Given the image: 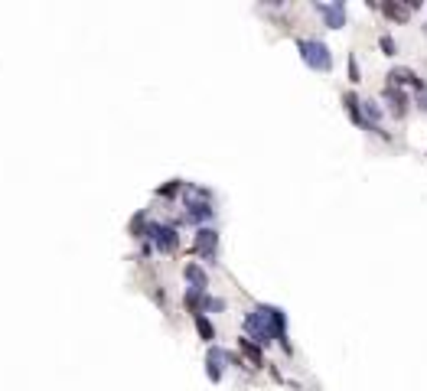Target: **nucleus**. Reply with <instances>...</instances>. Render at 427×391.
I'll return each instance as SVG.
<instances>
[{
	"label": "nucleus",
	"mask_w": 427,
	"mask_h": 391,
	"mask_svg": "<svg viewBox=\"0 0 427 391\" xmlns=\"http://www.w3.org/2000/svg\"><path fill=\"white\" fill-rule=\"evenodd\" d=\"M297 49H300V59L314 72H330L332 69V52L323 39H314V36H300L297 39Z\"/></svg>",
	"instance_id": "f257e3e1"
},
{
	"label": "nucleus",
	"mask_w": 427,
	"mask_h": 391,
	"mask_svg": "<svg viewBox=\"0 0 427 391\" xmlns=\"http://www.w3.org/2000/svg\"><path fill=\"white\" fill-rule=\"evenodd\" d=\"M241 329H245L248 339H251V343H258V346L274 343V333H271V323H267L265 306H255L251 313H245V320H241Z\"/></svg>",
	"instance_id": "f03ea898"
},
{
	"label": "nucleus",
	"mask_w": 427,
	"mask_h": 391,
	"mask_svg": "<svg viewBox=\"0 0 427 391\" xmlns=\"http://www.w3.org/2000/svg\"><path fill=\"white\" fill-rule=\"evenodd\" d=\"M144 239H150V245L157 251H163V255H173V251L180 248V235H176V229H173V225H163V222H150Z\"/></svg>",
	"instance_id": "7ed1b4c3"
},
{
	"label": "nucleus",
	"mask_w": 427,
	"mask_h": 391,
	"mask_svg": "<svg viewBox=\"0 0 427 391\" xmlns=\"http://www.w3.org/2000/svg\"><path fill=\"white\" fill-rule=\"evenodd\" d=\"M183 304H186V310H190L192 316L206 313V310H225V300H216V297L200 294V290H186V297H183Z\"/></svg>",
	"instance_id": "20e7f679"
},
{
	"label": "nucleus",
	"mask_w": 427,
	"mask_h": 391,
	"mask_svg": "<svg viewBox=\"0 0 427 391\" xmlns=\"http://www.w3.org/2000/svg\"><path fill=\"white\" fill-rule=\"evenodd\" d=\"M192 255H202V258H216L218 255V232L216 229H206L202 225L192 239Z\"/></svg>",
	"instance_id": "39448f33"
},
{
	"label": "nucleus",
	"mask_w": 427,
	"mask_h": 391,
	"mask_svg": "<svg viewBox=\"0 0 427 391\" xmlns=\"http://www.w3.org/2000/svg\"><path fill=\"white\" fill-rule=\"evenodd\" d=\"M216 219V206L212 199H186V222L192 225H206Z\"/></svg>",
	"instance_id": "423d86ee"
},
{
	"label": "nucleus",
	"mask_w": 427,
	"mask_h": 391,
	"mask_svg": "<svg viewBox=\"0 0 427 391\" xmlns=\"http://www.w3.org/2000/svg\"><path fill=\"white\" fill-rule=\"evenodd\" d=\"M232 355L225 349H218V346H209V353H206V375H209V382H222V372H225V362Z\"/></svg>",
	"instance_id": "0eeeda50"
},
{
	"label": "nucleus",
	"mask_w": 427,
	"mask_h": 391,
	"mask_svg": "<svg viewBox=\"0 0 427 391\" xmlns=\"http://www.w3.org/2000/svg\"><path fill=\"white\" fill-rule=\"evenodd\" d=\"M382 98L388 101V111L395 118H405L408 115V95L401 92V88H395V85H385V92H382Z\"/></svg>",
	"instance_id": "6e6552de"
},
{
	"label": "nucleus",
	"mask_w": 427,
	"mask_h": 391,
	"mask_svg": "<svg viewBox=\"0 0 427 391\" xmlns=\"http://www.w3.org/2000/svg\"><path fill=\"white\" fill-rule=\"evenodd\" d=\"M342 108H346V115L352 118V125H359V127H365V131H372V125L365 121V111H362V101L352 92H346L342 95Z\"/></svg>",
	"instance_id": "1a4fd4ad"
},
{
	"label": "nucleus",
	"mask_w": 427,
	"mask_h": 391,
	"mask_svg": "<svg viewBox=\"0 0 427 391\" xmlns=\"http://www.w3.org/2000/svg\"><path fill=\"white\" fill-rule=\"evenodd\" d=\"M183 274H186V280H190V290H200V294L209 290V274H206L196 261H190V264L183 267Z\"/></svg>",
	"instance_id": "9d476101"
},
{
	"label": "nucleus",
	"mask_w": 427,
	"mask_h": 391,
	"mask_svg": "<svg viewBox=\"0 0 427 391\" xmlns=\"http://www.w3.org/2000/svg\"><path fill=\"white\" fill-rule=\"evenodd\" d=\"M316 13L326 17V23H330L332 29H340L342 23H346V3H316Z\"/></svg>",
	"instance_id": "9b49d317"
},
{
	"label": "nucleus",
	"mask_w": 427,
	"mask_h": 391,
	"mask_svg": "<svg viewBox=\"0 0 427 391\" xmlns=\"http://www.w3.org/2000/svg\"><path fill=\"white\" fill-rule=\"evenodd\" d=\"M238 353L251 362V369H261V365H265V353H261V346L251 343L248 336H241V339H238Z\"/></svg>",
	"instance_id": "f8f14e48"
},
{
	"label": "nucleus",
	"mask_w": 427,
	"mask_h": 391,
	"mask_svg": "<svg viewBox=\"0 0 427 391\" xmlns=\"http://www.w3.org/2000/svg\"><path fill=\"white\" fill-rule=\"evenodd\" d=\"M388 85H395V88L411 85V88H418V92H421V88H424V82H421L411 69H391V72H388Z\"/></svg>",
	"instance_id": "ddd939ff"
},
{
	"label": "nucleus",
	"mask_w": 427,
	"mask_h": 391,
	"mask_svg": "<svg viewBox=\"0 0 427 391\" xmlns=\"http://www.w3.org/2000/svg\"><path fill=\"white\" fill-rule=\"evenodd\" d=\"M382 13H385L391 23H405V20L411 17V7H408V3H395V0H385V3H382Z\"/></svg>",
	"instance_id": "4468645a"
},
{
	"label": "nucleus",
	"mask_w": 427,
	"mask_h": 391,
	"mask_svg": "<svg viewBox=\"0 0 427 391\" xmlns=\"http://www.w3.org/2000/svg\"><path fill=\"white\" fill-rule=\"evenodd\" d=\"M192 323H196V333H200L202 343H212V339H216V326H212V320L206 313L192 316Z\"/></svg>",
	"instance_id": "2eb2a0df"
},
{
	"label": "nucleus",
	"mask_w": 427,
	"mask_h": 391,
	"mask_svg": "<svg viewBox=\"0 0 427 391\" xmlns=\"http://www.w3.org/2000/svg\"><path fill=\"white\" fill-rule=\"evenodd\" d=\"M183 190V180H170V183H163V186H157V196H163V199H173L176 192Z\"/></svg>",
	"instance_id": "dca6fc26"
},
{
	"label": "nucleus",
	"mask_w": 427,
	"mask_h": 391,
	"mask_svg": "<svg viewBox=\"0 0 427 391\" xmlns=\"http://www.w3.org/2000/svg\"><path fill=\"white\" fill-rule=\"evenodd\" d=\"M379 46H382V52H385V56H395V52H398V46H395V39H391L388 33H385V36H379Z\"/></svg>",
	"instance_id": "f3484780"
},
{
	"label": "nucleus",
	"mask_w": 427,
	"mask_h": 391,
	"mask_svg": "<svg viewBox=\"0 0 427 391\" xmlns=\"http://www.w3.org/2000/svg\"><path fill=\"white\" fill-rule=\"evenodd\" d=\"M418 105H421V111H427V85L418 92Z\"/></svg>",
	"instance_id": "a211bd4d"
},
{
	"label": "nucleus",
	"mask_w": 427,
	"mask_h": 391,
	"mask_svg": "<svg viewBox=\"0 0 427 391\" xmlns=\"http://www.w3.org/2000/svg\"><path fill=\"white\" fill-rule=\"evenodd\" d=\"M349 72H352V82H359V62L356 59H349Z\"/></svg>",
	"instance_id": "6ab92c4d"
}]
</instances>
